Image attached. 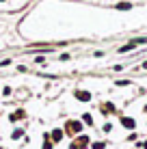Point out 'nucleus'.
<instances>
[{"instance_id": "f03ea898", "label": "nucleus", "mask_w": 147, "mask_h": 149, "mask_svg": "<svg viewBox=\"0 0 147 149\" xmlns=\"http://www.w3.org/2000/svg\"><path fill=\"white\" fill-rule=\"evenodd\" d=\"M69 149H89V136H78V141H74Z\"/></svg>"}, {"instance_id": "f257e3e1", "label": "nucleus", "mask_w": 147, "mask_h": 149, "mask_svg": "<svg viewBox=\"0 0 147 149\" xmlns=\"http://www.w3.org/2000/svg\"><path fill=\"white\" fill-rule=\"evenodd\" d=\"M63 132H65V134H69V136H76V134L82 132V123H80V121H67Z\"/></svg>"}, {"instance_id": "423d86ee", "label": "nucleus", "mask_w": 147, "mask_h": 149, "mask_svg": "<svg viewBox=\"0 0 147 149\" xmlns=\"http://www.w3.org/2000/svg\"><path fill=\"white\" fill-rule=\"evenodd\" d=\"M24 117H26V112H24V110H15L11 115V121H20V119H24Z\"/></svg>"}, {"instance_id": "20e7f679", "label": "nucleus", "mask_w": 147, "mask_h": 149, "mask_svg": "<svg viewBox=\"0 0 147 149\" xmlns=\"http://www.w3.org/2000/svg\"><path fill=\"white\" fill-rule=\"evenodd\" d=\"M121 125H123V127H128V130H134V127H136V123H134L132 117H121Z\"/></svg>"}, {"instance_id": "39448f33", "label": "nucleus", "mask_w": 147, "mask_h": 149, "mask_svg": "<svg viewBox=\"0 0 147 149\" xmlns=\"http://www.w3.org/2000/svg\"><path fill=\"white\" fill-rule=\"evenodd\" d=\"M76 100H80V102H91V93L89 91H76Z\"/></svg>"}, {"instance_id": "4468645a", "label": "nucleus", "mask_w": 147, "mask_h": 149, "mask_svg": "<svg viewBox=\"0 0 147 149\" xmlns=\"http://www.w3.org/2000/svg\"><path fill=\"white\" fill-rule=\"evenodd\" d=\"M139 147H143V149H147V141H145V143H139Z\"/></svg>"}, {"instance_id": "0eeeda50", "label": "nucleus", "mask_w": 147, "mask_h": 149, "mask_svg": "<svg viewBox=\"0 0 147 149\" xmlns=\"http://www.w3.org/2000/svg\"><path fill=\"white\" fill-rule=\"evenodd\" d=\"M102 112H104V115H108V112H115V106L110 104V102H106V104H102Z\"/></svg>"}, {"instance_id": "ddd939ff", "label": "nucleus", "mask_w": 147, "mask_h": 149, "mask_svg": "<svg viewBox=\"0 0 147 149\" xmlns=\"http://www.w3.org/2000/svg\"><path fill=\"white\" fill-rule=\"evenodd\" d=\"M117 84H119V86H128L130 82H128V80H117Z\"/></svg>"}, {"instance_id": "9b49d317", "label": "nucleus", "mask_w": 147, "mask_h": 149, "mask_svg": "<svg viewBox=\"0 0 147 149\" xmlns=\"http://www.w3.org/2000/svg\"><path fill=\"white\" fill-rule=\"evenodd\" d=\"M117 9H121V11H128V9H132V4H128V2H121V4H117Z\"/></svg>"}, {"instance_id": "9d476101", "label": "nucleus", "mask_w": 147, "mask_h": 149, "mask_svg": "<svg viewBox=\"0 0 147 149\" xmlns=\"http://www.w3.org/2000/svg\"><path fill=\"white\" fill-rule=\"evenodd\" d=\"M104 147H106V143H102V141H98V143L91 145V149H104Z\"/></svg>"}, {"instance_id": "6e6552de", "label": "nucleus", "mask_w": 147, "mask_h": 149, "mask_svg": "<svg viewBox=\"0 0 147 149\" xmlns=\"http://www.w3.org/2000/svg\"><path fill=\"white\" fill-rule=\"evenodd\" d=\"M22 134H24V132H22V130H20V127H17V130H13L11 138H13V141H17V138H22Z\"/></svg>"}, {"instance_id": "f8f14e48", "label": "nucleus", "mask_w": 147, "mask_h": 149, "mask_svg": "<svg viewBox=\"0 0 147 149\" xmlns=\"http://www.w3.org/2000/svg\"><path fill=\"white\" fill-rule=\"evenodd\" d=\"M82 121H84V123H89V125H93V117H91V115H84V117H82Z\"/></svg>"}, {"instance_id": "1a4fd4ad", "label": "nucleus", "mask_w": 147, "mask_h": 149, "mask_svg": "<svg viewBox=\"0 0 147 149\" xmlns=\"http://www.w3.org/2000/svg\"><path fill=\"white\" fill-rule=\"evenodd\" d=\"M43 149H52V141H50V134H45V143H43Z\"/></svg>"}, {"instance_id": "7ed1b4c3", "label": "nucleus", "mask_w": 147, "mask_h": 149, "mask_svg": "<svg viewBox=\"0 0 147 149\" xmlns=\"http://www.w3.org/2000/svg\"><path fill=\"white\" fill-rule=\"evenodd\" d=\"M63 136H65V132L59 130V127L50 132V141H52V143H61V141H63Z\"/></svg>"}]
</instances>
